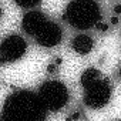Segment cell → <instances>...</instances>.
I'll return each mask as SVG.
<instances>
[{"mask_svg": "<svg viewBox=\"0 0 121 121\" xmlns=\"http://www.w3.org/2000/svg\"><path fill=\"white\" fill-rule=\"evenodd\" d=\"M47 108L39 94L20 90L10 94L2 108L0 121H46Z\"/></svg>", "mask_w": 121, "mask_h": 121, "instance_id": "1", "label": "cell"}, {"mask_svg": "<svg viewBox=\"0 0 121 121\" xmlns=\"http://www.w3.org/2000/svg\"><path fill=\"white\" fill-rule=\"evenodd\" d=\"M63 19L67 24L77 30H88L91 27H97L101 19L100 6L91 0L70 2L64 10Z\"/></svg>", "mask_w": 121, "mask_h": 121, "instance_id": "2", "label": "cell"}, {"mask_svg": "<svg viewBox=\"0 0 121 121\" xmlns=\"http://www.w3.org/2000/svg\"><path fill=\"white\" fill-rule=\"evenodd\" d=\"M39 97L47 111H58L61 110L69 101V90L67 87L57 80L46 81L39 88Z\"/></svg>", "mask_w": 121, "mask_h": 121, "instance_id": "3", "label": "cell"}, {"mask_svg": "<svg viewBox=\"0 0 121 121\" xmlns=\"http://www.w3.org/2000/svg\"><path fill=\"white\" fill-rule=\"evenodd\" d=\"M111 98V86L105 77L84 87V104L90 108H101Z\"/></svg>", "mask_w": 121, "mask_h": 121, "instance_id": "4", "label": "cell"}, {"mask_svg": "<svg viewBox=\"0 0 121 121\" xmlns=\"http://www.w3.org/2000/svg\"><path fill=\"white\" fill-rule=\"evenodd\" d=\"M27 50V43L22 36L10 34L3 39L0 44V60L2 63H13L20 60Z\"/></svg>", "mask_w": 121, "mask_h": 121, "instance_id": "5", "label": "cell"}, {"mask_svg": "<svg viewBox=\"0 0 121 121\" xmlns=\"http://www.w3.org/2000/svg\"><path fill=\"white\" fill-rule=\"evenodd\" d=\"M63 39V30L57 23L48 20L41 29L40 31L36 34L34 40L41 46V47H46V48H51L54 46H57Z\"/></svg>", "mask_w": 121, "mask_h": 121, "instance_id": "6", "label": "cell"}, {"mask_svg": "<svg viewBox=\"0 0 121 121\" xmlns=\"http://www.w3.org/2000/svg\"><path fill=\"white\" fill-rule=\"evenodd\" d=\"M48 22V17L41 13V12H37V10H33V12H29L23 16L22 19V29L24 30V33H27L29 36L34 37L39 30Z\"/></svg>", "mask_w": 121, "mask_h": 121, "instance_id": "7", "label": "cell"}, {"mask_svg": "<svg viewBox=\"0 0 121 121\" xmlns=\"http://www.w3.org/2000/svg\"><path fill=\"white\" fill-rule=\"evenodd\" d=\"M71 47L77 54H88L94 48V40L87 34H78L73 39Z\"/></svg>", "mask_w": 121, "mask_h": 121, "instance_id": "8", "label": "cell"}, {"mask_svg": "<svg viewBox=\"0 0 121 121\" xmlns=\"http://www.w3.org/2000/svg\"><path fill=\"white\" fill-rule=\"evenodd\" d=\"M16 4L20 6L22 9H34L36 6L40 4L39 0H14Z\"/></svg>", "mask_w": 121, "mask_h": 121, "instance_id": "9", "label": "cell"}, {"mask_svg": "<svg viewBox=\"0 0 121 121\" xmlns=\"http://www.w3.org/2000/svg\"><path fill=\"white\" fill-rule=\"evenodd\" d=\"M114 12H115V13H121V4L114 6Z\"/></svg>", "mask_w": 121, "mask_h": 121, "instance_id": "10", "label": "cell"}, {"mask_svg": "<svg viewBox=\"0 0 121 121\" xmlns=\"http://www.w3.org/2000/svg\"><path fill=\"white\" fill-rule=\"evenodd\" d=\"M118 74H120V77H121V67H120V71H118Z\"/></svg>", "mask_w": 121, "mask_h": 121, "instance_id": "11", "label": "cell"}]
</instances>
